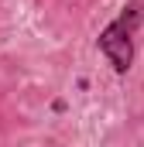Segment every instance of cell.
<instances>
[{
  "label": "cell",
  "mask_w": 144,
  "mask_h": 147,
  "mask_svg": "<svg viewBox=\"0 0 144 147\" xmlns=\"http://www.w3.org/2000/svg\"><path fill=\"white\" fill-rule=\"evenodd\" d=\"M141 21H144V3L141 0H130L120 10V17L110 21L100 31V51L110 58L113 72H120V75L127 72L130 62H134V31H137Z\"/></svg>",
  "instance_id": "cell-1"
}]
</instances>
